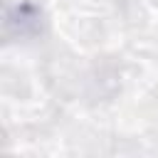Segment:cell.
Segmentation results:
<instances>
[{
  "label": "cell",
  "instance_id": "obj_1",
  "mask_svg": "<svg viewBox=\"0 0 158 158\" xmlns=\"http://www.w3.org/2000/svg\"><path fill=\"white\" fill-rule=\"evenodd\" d=\"M17 25V35L20 37H27V35H35L40 30V10L30 2H22L17 5L15 10L7 12V27Z\"/></svg>",
  "mask_w": 158,
  "mask_h": 158
}]
</instances>
